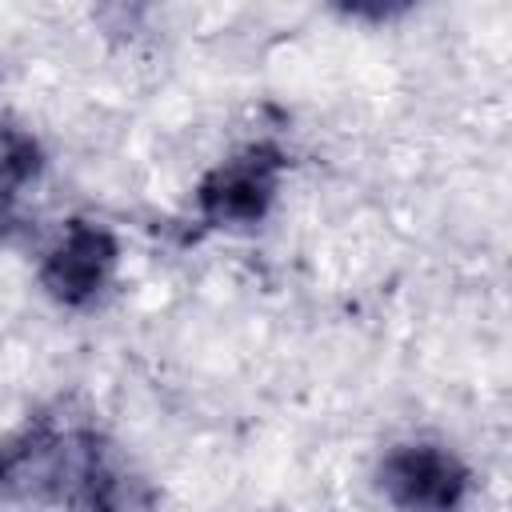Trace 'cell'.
<instances>
[{"mask_svg": "<svg viewBox=\"0 0 512 512\" xmlns=\"http://www.w3.org/2000/svg\"><path fill=\"white\" fill-rule=\"evenodd\" d=\"M136 480L112 464L108 448L88 428H60L52 420L24 424L0 440V500L4 504H88L124 508L144 504Z\"/></svg>", "mask_w": 512, "mask_h": 512, "instance_id": "6da1fadb", "label": "cell"}, {"mask_svg": "<svg viewBox=\"0 0 512 512\" xmlns=\"http://www.w3.org/2000/svg\"><path fill=\"white\" fill-rule=\"evenodd\" d=\"M280 172H284V160L268 144H252V148L220 160L200 180V192H196L200 216L220 228L256 224L268 212V204L276 200Z\"/></svg>", "mask_w": 512, "mask_h": 512, "instance_id": "7a4b0ae2", "label": "cell"}, {"mask_svg": "<svg viewBox=\"0 0 512 512\" xmlns=\"http://www.w3.org/2000/svg\"><path fill=\"white\" fill-rule=\"evenodd\" d=\"M116 260H120V252H116V240H112L108 228L88 224V220H72L60 232V240L44 252L40 284L60 304L84 308L108 288V280L116 272Z\"/></svg>", "mask_w": 512, "mask_h": 512, "instance_id": "3957f363", "label": "cell"}, {"mask_svg": "<svg viewBox=\"0 0 512 512\" xmlns=\"http://www.w3.org/2000/svg\"><path fill=\"white\" fill-rule=\"evenodd\" d=\"M380 488L400 508H456L468 492V468L440 444H400L380 464Z\"/></svg>", "mask_w": 512, "mask_h": 512, "instance_id": "277c9868", "label": "cell"}, {"mask_svg": "<svg viewBox=\"0 0 512 512\" xmlns=\"http://www.w3.org/2000/svg\"><path fill=\"white\" fill-rule=\"evenodd\" d=\"M36 172H40V144L32 140V132L0 120V196L16 192Z\"/></svg>", "mask_w": 512, "mask_h": 512, "instance_id": "5b68a950", "label": "cell"}, {"mask_svg": "<svg viewBox=\"0 0 512 512\" xmlns=\"http://www.w3.org/2000/svg\"><path fill=\"white\" fill-rule=\"evenodd\" d=\"M344 16H356V20H372V24H380V20H392V16H400L412 0H332Z\"/></svg>", "mask_w": 512, "mask_h": 512, "instance_id": "8992f818", "label": "cell"}]
</instances>
